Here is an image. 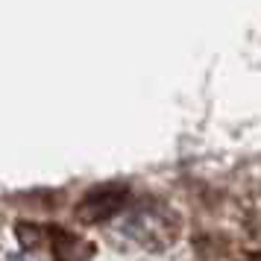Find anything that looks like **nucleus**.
Masks as SVG:
<instances>
[{
  "mask_svg": "<svg viewBox=\"0 0 261 261\" xmlns=\"http://www.w3.org/2000/svg\"><path fill=\"white\" fill-rule=\"evenodd\" d=\"M123 235L150 249L167 247L176 238V217L165 205H135L123 217Z\"/></svg>",
  "mask_w": 261,
  "mask_h": 261,
  "instance_id": "obj_1",
  "label": "nucleus"
},
{
  "mask_svg": "<svg viewBox=\"0 0 261 261\" xmlns=\"http://www.w3.org/2000/svg\"><path fill=\"white\" fill-rule=\"evenodd\" d=\"M129 205V191L123 185H100L88 191L76 205V220L83 223H106L109 217L120 214Z\"/></svg>",
  "mask_w": 261,
  "mask_h": 261,
  "instance_id": "obj_2",
  "label": "nucleus"
},
{
  "mask_svg": "<svg viewBox=\"0 0 261 261\" xmlns=\"http://www.w3.org/2000/svg\"><path fill=\"white\" fill-rule=\"evenodd\" d=\"M47 247L53 252V261H88L94 255V244L88 238L65 229H47Z\"/></svg>",
  "mask_w": 261,
  "mask_h": 261,
  "instance_id": "obj_3",
  "label": "nucleus"
},
{
  "mask_svg": "<svg viewBox=\"0 0 261 261\" xmlns=\"http://www.w3.org/2000/svg\"><path fill=\"white\" fill-rule=\"evenodd\" d=\"M252 261H261V255H255V258H252Z\"/></svg>",
  "mask_w": 261,
  "mask_h": 261,
  "instance_id": "obj_4",
  "label": "nucleus"
},
{
  "mask_svg": "<svg viewBox=\"0 0 261 261\" xmlns=\"http://www.w3.org/2000/svg\"><path fill=\"white\" fill-rule=\"evenodd\" d=\"M18 261H33V258H18Z\"/></svg>",
  "mask_w": 261,
  "mask_h": 261,
  "instance_id": "obj_5",
  "label": "nucleus"
}]
</instances>
